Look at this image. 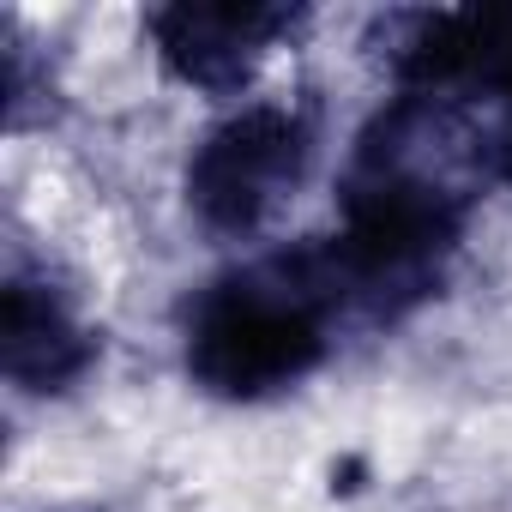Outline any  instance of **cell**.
<instances>
[{
    "mask_svg": "<svg viewBox=\"0 0 512 512\" xmlns=\"http://www.w3.org/2000/svg\"><path fill=\"white\" fill-rule=\"evenodd\" d=\"M332 247L278 253L205 290L187 326V374L217 398H266L326 356V320L344 308Z\"/></svg>",
    "mask_w": 512,
    "mask_h": 512,
    "instance_id": "6da1fadb",
    "label": "cell"
},
{
    "mask_svg": "<svg viewBox=\"0 0 512 512\" xmlns=\"http://www.w3.org/2000/svg\"><path fill=\"white\" fill-rule=\"evenodd\" d=\"M308 169V121L278 103L229 115L187 163V205L217 235L260 229Z\"/></svg>",
    "mask_w": 512,
    "mask_h": 512,
    "instance_id": "7a4b0ae2",
    "label": "cell"
},
{
    "mask_svg": "<svg viewBox=\"0 0 512 512\" xmlns=\"http://www.w3.org/2000/svg\"><path fill=\"white\" fill-rule=\"evenodd\" d=\"M500 169H506V181H512V139H506V157H500Z\"/></svg>",
    "mask_w": 512,
    "mask_h": 512,
    "instance_id": "5b68a950",
    "label": "cell"
},
{
    "mask_svg": "<svg viewBox=\"0 0 512 512\" xmlns=\"http://www.w3.org/2000/svg\"><path fill=\"white\" fill-rule=\"evenodd\" d=\"M284 25H290V13H278V7H193V0L151 19L169 73L187 85H205V91L241 85Z\"/></svg>",
    "mask_w": 512,
    "mask_h": 512,
    "instance_id": "3957f363",
    "label": "cell"
},
{
    "mask_svg": "<svg viewBox=\"0 0 512 512\" xmlns=\"http://www.w3.org/2000/svg\"><path fill=\"white\" fill-rule=\"evenodd\" d=\"M0 350H7V374L31 392H55L91 368V338L85 326L37 284L13 278L7 284V314H0Z\"/></svg>",
    "mask_w": 512,
    "mask_h": 512,
    "instance_id": "277c9868",
    "label": "cell"
}]
</instances>
